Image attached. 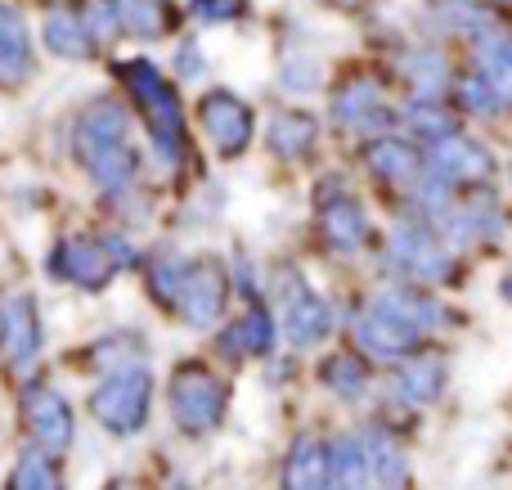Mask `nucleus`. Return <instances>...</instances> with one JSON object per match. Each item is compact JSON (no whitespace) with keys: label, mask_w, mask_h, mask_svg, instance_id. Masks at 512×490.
I'll return each mask as SVG.
<instances>
[{"label":"nucleus","mask_w":512,"mask_h":490,"mask_svg":"<svg viewBox=\"0 0 512 490\" xmlns=\"http://www.w3.org/2000/svg\"><path fill=\"white\" fill-rule=\"evenodd\" d=\"M122 81H126V90L135 95V104H140L144 122H149V144H153V153H158L167 167H176V162H180V149H185V113H180L176 90L162 81V72L153 68L149 59L122 63Z\"/></svg>","instance_id":"f257e3e1"},{"label":"nucleus","mask_w":512,"mask_h":490,"mask_svg":"<svg viewBox=\"0 0 512 490\" xmlns=\"http://www.w3.org/2000/svg\"><path fill=\"white\" fill-rule=\"evenodd\" d=\"M149 401H153L149 369L131 365V369H113V374L90 392V414H95V423L108 428L113 437H131V432H140L144 419H149Z\"/></svg>","instance_id":"f03ea898"},{"label":"nucleus","mask_w":512,"mask_h":490,"mask_svg":"<svg viewBox=\"0 0 512 490\" xmlns=\"http://www.w3.org/2000/svg\"><path fill=\"white\" fill-rule=\"evenodd\" d=\"M171 414H176V423L189 437H203V432H212L216 423H221L225 392L212 369L194 365V360L176 369V378H171Z\"/></svg>","instance_id":"7ed1b4c3"},{"label":"nucleus","mask_w":512,"mask_h":490,"mask_svg":"<svg viewBox=\"0 0 512 490\" xmlns=\"http://www.w3.org/2000/svg\"><path fill=\"white\" fill-rule=\"evenodd\" d=\"M225 297H230V270L216 257H198L185 266V284L176 293V311L189 329H212L225 311Z\"/></svg>","instance_id":"20e7f679"},{"label":"nucleus","mask_w":512,"mask_h":490,"mask_svg":"<svg viewBox=\"0 0 512 490\" xmlns=\"http://www.w3.org/2000/svg\"><path fill=\"white\" fill-rule=\"evenodd\" d=\"M333 329V306L297 275V270H283V333H288L292 347H315L328 338Z\"/></svg>","instance_id":"39448f33"},{"label":"nucleus","mask_w":512,"mask_h":490,"mask_svg":"<svg viewBox=\"0 0 512 490\" xmlns=\"http://www.w3.org/2000/svg\"><path fill=\"white\" fill-rule=\"evenodd\" d=\"M23 419H27L36 450H45L50 459L72 450V405L50 383H32L23 392Z\"/></svg>","instance_id":"423d86ee"},{"label":"nucleus","mask_w":512,"mask_h":490,"mask_svg":"<svg viewBox=\"0 0 512 490\" xmlns=\"http://www.w3.org/2000/svg\"><path fill=\"white\" fill-rule=\"evenodd\" d=\"M198 122H203L207 140L216 144V153L221 158H239L243 149L252 144V108L243 104L239 95H230V90H212V95H203V104H198Z\"/></svg>","instance_id":"0eeeda50"},{"label":"nucleus","mask_w":512,"mask_h":490,"mask_svg":"<svg viewBox=\"0 0 512 490\" xmlns=\"http://www.w3.org/2000/svg\"><path fill=\"white\" fill-rule=\"evenodd\" d=\"M391 257L400 261L405 270H414L418 279H445L450 275V248L436 230L427 225H396L391 230Z\"/></svg>","instance_id":"6e6552de"},{"label":"nucleus","mask_w":512,"mask_h":490,"mask_svg":"<svg viewBox=\"0 0 512 490\" xmlns=\"http://www.w3.org/2000/svg\"><path fill=\"white\" fill-rule=\"evenodd\" d=\"M50 270L59 279H72L77 288H90V293H95V288H104L108 279L117 275V261L108 257V248L95 239H63L50 257Z\"/></svg>","instance_id":"1a4fd4ad"},{"label":"nucleus","mask_w":512,"mask_h":490,"mask_svg":"<svg viewBox=\"0 0 512 490\" xmlns=\"http://www.w3.org/2000/svg\"><path fill=\"white\" fill-rule=\"evenodd\" d=\"M36 351H41V324H36L32 297L0 302V356H5V365H14V369L32 365Z\"/></svg>","instance_id":"9d476101"},{"label":"nucleus","mask_w":512,"mask_h":490,"mask_svg":"<svg viewBox=\"0 0 512 490\" xmlns=\"http://www.w3.org/2000/svg\"><path fill=\"white\" fill-rule=\"evenodd\" d=\"M333 113H337V122L351 126V131H382V126L396 122V113L387 108L378 81H364V77L346 81V86L337 90Z\"/></svg>","instance_id":"9b49d317"},{"label":"nucleus","mask_w":512,"mask_h":490,"mask_svg":"<svg viewBox=\"0 0 512 490\" xmlns=\"http://www.w3.org/2000/svg\"><path fill=\"white\" fill-rule=\"evenodd\" d=\"M472 45H477V77L486 81L495 104H512V32L495 23L481 36H472Z\"/></svg>","instance_id":"f8f14e48"},{"label":"nucleus","mask_w":512,"mask_h":490,"mask_svg":"<svg viewBox=\"0 0 512 490\" xmlns=\"http://www.w3.org/2000/svg\"><path fill=\"white\" fill-rule=\"evenodd\" d=\"M77 158H81V167H86V176L95 180L104 194H122L135 180V171H140V158H135L131 140L126 144H86V149H77Z\"/></svg>","instance_id":"ddd939ff"},{"label":"nucleus","mask_w":512,"mask_h":490,"mask_svg":"<svg viewBox=\"0 0 512 490\" xmlns=\"http://www.w3.org/2000/svg\"><path fill=\"white\" fill-rule=\"evenodd\" d=\"M126 140H131V113L113 95L90 99L77 113V149H86V144H126Z\"/></svg>","instance_id":"4468645a"},{"label":"nucleus","mask_w":512,"mask_h":490,"mask_svg":"<svg viewBox=\"0 0 512 490\" xmlns=\"http://www.w3.org/2000/svg\"><path fill=\"white\" fill-rule=\"evenodd\" d=\"M427 167H436L454 185V180H486L490 171H495V162H490V153L481 149V144L463 140V135L454 131L432 144V162H427Z\"/></svg>","instance_id":"2eb2a0df"},{"label":"nucleus","mask_w":512,"mask_h":490,"mask_svg":"<svg viewBox=\"0 0 512 490\" xmlns=\"http://www.w3.org/2000/svg\"><path fill=\"white\" fill-rule=\"evenodd\" d=\"M32 77V36L14 5H0V86H23Z\"/></svg>","instance_id":"dca6fc26"},{"label":"nucleus","mask_w":512,"mask_h":490,"mask_svg":"<svg viewBox=\"0 0 512 490\" xmlns=\"http://www.w3.org/2000/svg\"><path fill=\"white\" fill-rule=\"evenodd\" d=\"M355 342L378 360H400V356H414L418 333L405 329V324H396L391 315L369 311V315H360V324H355Z\"/></svg>","instance_id":"f3484780"},{"label":"nucleus","mask_w":512,"mask_h":490,"mask_svg":"<svg viewBox=\"0 0 512 490\" xmlns=\"http://www.w3.org/2000/svg\"><path fill=\"white\" fill-rule=\"evenodd\" d=\"M283 490H337L328 473V446L315 437H297L283 464Z\"/></svg>","instance_id":"a211bd4d"},{"label":"nucleus","mask_w":512,"mask_h":490,"mask_svg":"<svg viewBox=\"0 0 512 490\" xmlns=\"http://www.w3.org/2000/svg\"><path fill=\"white\" fill-rule=\"evenodd\" d=\"M364 162H369V171H378L382 180H391V185H414L418 171H423L414 144L396 140V135H382V140L364 144Z\"/></svg>","instance_id":"6ab92c4d"},{"label":"nucleus","mask_w":512,"mask_h":490,"mask_svg":"<svg viewBox=\"0 0 512 490\" xmlns=\"http://www.w3.org/2000/svg\"><path fill=\"white\" fill-rule=\"evenodd\" d=\"M360 446H364V459H369L373 482H378L382 490H405V477H409L405 450H400V441L391 437V432L369 428V432L360 437Z\"/></svg>","instance_id":"aec40b11"},{"label":"nucleus","mask_w":512,"mask_h":490,"mask_svg":"<svg viewBox=\"0 0 512 490\" xmlns=\"http://www.w3.org/2000/svg\"><path fill=\"white\" fill-rule=\"evenodd\" d=\"M221 347H225V356H270V347H274L270 311H265V306H252L239 324H230V329L221 333Z\"/></svg>","instance_id":"412c9836"},{"label":"nucleus","mask_w":512,"mask_h":490,"mask_svg":"<svg viewBox=\"0 0 512 490\" xmlns=\"http://www.w3.org/2000/svg\"><path fill=\"white\" fill-rule=\"evenodd\" d=\"M265 140H270V149L279 158H306L319 140V122L310 113H274Z\"/></svg>","instance_id":"4be33fe9"},{"label":"nucleus","mask_w":512,"mask_h":490,"mask_svg":"<svg viewBox=\"0 0 512 490\" xmlns=\"http://www.w3.org/2000/svg\"><path fill=\"white\" fill-rule=\"evenodd\" d=\"M319 225H324V239L337 252H355L364 243V234H369V216H364V207L355 198H333L324 207V221Z\"/></svg>","instance_id":"5701e85b"},{"label":"nucleus","mask_w":512,"mask_h":490,"mask_svg":"<svg viewBox=\"0 0 512 490\" xmlns=\"http://www.w3.org/2000/svg\"><path fill=\"white\" fill-rule=\"evenodd\" d=\"M373 311L391 315L396 324H405V329H414V333H423V329H432V324L445 320V311L432 302V297H418V293H409V288H387Z\"/></svg>","instance_id":"b1692460"},{"label":"nucleus","mask_w":512,"mask_h":490,"mask_svg":"<svg viewBox=\"0 0 512 490\" xmlns=\"http://www.w3.org/2000/svg\"><path fill=\"white\" fill-rule=\"evenodd\" d=\"M441 387H445V365L436 356L409 360V365L396 374V392L414 405H432L436 396H441Z\"/></svg>","instance_id":"393cba45"},{"label":"nucleus","mask_w":512,"mask_h":490,"mask_svg":"<svg viewBox=\"0 0 512 490\" xmlns=\"http://www.w3.org/2000/svg\"><path fill=\"white\" fill-rule=\"evenodd\" d=\"M328 473H333L337 490H369L373 473H369V459H364L360 437H342L333 450H328Z\"/></svg>","instance_id":"a878e982"},{"label":"nucleus","mask_w":512,"mask_h":490,"mask_svg":"<svg viewBox=\"0 0 512 490\" xmlns=\"http://www.w3.org/2000/svg\"><path fill=\"white\" fill-rule=\"evenodd\" d=\"M41 41H45V50L59 54V59H86V54L95 50V45H90V36H86V27H81V18L77 14H63V9L45 18Z\"/></svg>","instance_id":"bb28decb"},{"label":"nucleus","mask_w":512,"mask_h":490,"mask_svg":"<svg viewBox=\"0 0 512 490\" xmlns=\"http://www.w3.org/2000/svg\"><path fill=\"white\" fill-rule=\"evenodd\" d=\"M113 5H117V18H122V27L131 36H140V41H158V36L171 27L167 0H113Z\"/></svg>","instance_id":"cd10ccee"},{"label":"nucleus","mask_w":512,"mask_h":490,"mask_svg":"<svg viewBox=\"0 0 512 490\" xmlns=\"http://www.w3.org/2000/svg\"><path fill=\"white\" fill-rule=\"evenodd\" d=\"M319 378H324V383L333 387L342 401H355V396H364V387H369V369H364V360L351 356V351L328 356L324 365H319Z\"/></svg>","instance_id":"c85d7f7f"},{"label":"nucleus","mask_w":512,"mask_h":490,"mask_svg":"<svg viewBox=\"0 0 512 490\" xmlns=\"http://www.w3.org/2000/svg\"><path fill=\"white\" fill-rule=\"evenodd\" d=\"M9 490H59V473H54V459L45 450H23V459L14 464Z\"/></svg>","instance_id":"c756f323"},{"label":"nucleus","mask_w":512,"mask_h":490,"mask_svg":"<svg viewBox=\"0 0 512 490\" xmlns=\"http://www.w3.org/2000/svg\"><path fill=\"white\" fill-rule=\"evenodd\" d=\"M77 18H81V27H86V36H90V45L95 50H104V45H113V36H117V5L113 0H81L77 5Z\"/></svg>","instance_id":"7c9ffc66"},{"label":"nucleus","mask_w":512,"mask_h":490,"mask_svg":"<svg viewBox=\"0 0 512 490\" xmlns=\"http://www.w3.org/2000/svg\"><path fill=\"white\" fill-rule=\"evenodd\" d=\"M405 72H409V81H414L418 99H436L445 90V81H450V72H445V59L436 50H418L414 59L405 63Z\"/></svg>","instance_id":"2f4dec72"},{"label":"nucleus","mask_w":512,"mask_h":490,"mask_svg":"<svg viewBox=\"0 0 512 490\" xmlns=\"http://www.w3.org/2000/svg\"><path fill=\"white\" fill-rule=\"evenodd\" d=\"M405 117L414 122V131L427 135L432 144L445 140V135H454V117L441 113V108H436V99H414V104L405 108Z\"/></svg>","instance_id":"473e14b6"},{"label":"nucleus","mask_w":512,"mask_h":490,"mask_svg":"<svg viewBox=\"0 0 512 490\" xmlns=\"http://www.w3.org/2000/svg\"><path fill=\"white\" fill-rule=\"evenodd\" d=\"M149 284H153V293H158L162 302L176 306V293H180V284H185V261L180 257H158L149 266Z\"/></svg>","instance_id":"72a5a7b5"},{"label":"nucleus","mask_w":512,"mask_h":490,"mask_svg":"<svg viewBox=\"0 0 512 490\" xmlns=\"http://www.w3.org/2000/svg\"><path fill=\"white\" fill-rule=\"evenodd\" d=\"M189 14L198 23H234L243 14V0H189Z\"/></svg>","instance_id":"f704fd0d"},{"label":"nucleus","mask_w":512,"mask_h":490,"mask_svg":"<svg viewBox=\"0 0 512 490\" xmlns=\"http://www.w3.org/2000/svg\"><path fill=\"white\" fill-rule=\"evenodd\" d=\"M283 86L297 90V95H310V90L319 86V63H310V59H292L288 68H283Z\"/></svg>","instance_id":"c9c22d12"},{"label":"nucleus","mask_w":512,"mask_h":490,"mask_svg":"<svg viewBox=\"0 0 512 490\" xmlns=\"http://www.w3.org/2000/svg\"><path fill=\"white\" fill-rule=\"evenodd\" d=\"M463 104H468L472 108V113H495V95H490V90H486V81H463Z\"/></svg>","instance_id":"e433bc0d"},{"label":"nucleus","mask_w":512,"mask_h":490,"mask_svg":"<svg viewBox=\"0 0 512 490\" xmlns=\"http://www.w3.org/2000/svg\"><path fill=\"white\" fill-rule=\"evenodd\" d=\"M176 68H180V77H198V72H203V59H198V45H194V41L180 45Z\"/></svg>","instance_id":"4c0bfd02"},{"label":"nucleus","mask_w":512,"mask_h":490,"mask_svg":"<svg viewBox=\"0 0 512 490\" xmlns=\"http://www.w3.org/2000/svg\"><path fill=\"white\" fill-rule=\"evenodd\" d=\"M499 293H504V302H508V306H512V275H508V279H504V284H499Z\"/></svg>","instance_id":"58836bf2"},{"label":"nucleus","mask_w":512,"mask_h":490,"mask_svg":"<svg viewBox=\"0 0 512 490\" xmlns=\"http://www.w3.org/2000/svg\"><path fill=\"white\" fill-rule=\"evenodd\" d=\"M337 5H364V0H337Z\"/></svg>","instance_id":"ea45409f"}]
</instances>
